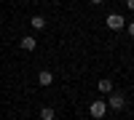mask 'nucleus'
<instances>
[{
    "instance_id": "obj_2",
    "label": "nucleus",
    "mask_w": 134,
    "mask_h": 120,
    "mask_svg": "<svg viewBox=\"0 0 134 120\" xmlns=\"http://www.w3.org/2000/svg\"><path fill=\"white\" fill-rule=\"evenodd\" d=\"M88 112H91V117H105L107 115V102L105 99H97V102H91V107H88Z\"/></svg>"
},
{
    "instance_id": "obj_5",
    "label": "nucleus",
    "mask_w": 134,
    "mask_h": 120,
    "mask_svg": "<svg viewBox=\"0 0 134 120\" xmlns=\"http://www.w3.org/2000/svg\"><path fill=\"white\" fill-rule=\"evenodd\" d=\"M19 46L24 48V51H35V48H38V40L27 35V37H21V40H19Z\"/></svg>"
},
{
    "instance_id": "obj_7",
    "label": "nucleus",
    "mask_w": 134,
    "mask_h": 120,
    "mask_svg": "<svg viewBox=\"0 0 134 120\" xmlns=\"http://www.w3.org/2000/svg\"><path fill=\"white\" fill-rule=\"evenodd\" d=\"M54 117H57L54 107H43V110H40V120H54Z\"/></svg>"
},
{
    "instance_id": "obj_4",
    "label": "nucleus",
    "mask_w": 134,
    "mask_h": 120,
    "mask_svg": "<svg viewBox=\"0 0 134 120\" xmlns=\"http://www.w3.org/2000/svg\"><path fill=\"white\" fill-rule=\"evenodd\" d=\"M51 83H54V75H51L48 70L38 72V85H43V88H46V85H51Z\"/></svg>"
},
{
    "instance_id": "obj_8",
    "label": "nucleus",
    "mask_w": 134,
    "mask_h": 120,
    "mask_svg": "<svg viewBox=\"0 0 134 120\" xmlns=\"http://www.w3.org/2000/svg\"><path fill=\"white\" fill-rule=\"evenodd\" d=\"M30 24H32V29H43V27H46V19H43V16H32Z\"/></svg>"
},
{
    "instance_id": "obj_9",
    "label": "nucleus",
    "mask_w": 134,
    "mask_h": 120,
    "mask_svg": "<svg viewBox=\"0 0 134 120\" xmlns=\"http://www.w3.org/2000/svg\"><path fill=\"white\" fill-rule=\"evenodd\" d=\"M126 29H129V35H131V37H134V21H131V24H129V27H126Z\"/></svg>"
},
{
    "instance_id": "obj_1",
    "label": "nucleus",
    "mask_w": 134,
    "mask_h": 120,
    "mask_svg": "<svg viewBox=\"0 0 134 120\" xmlns=\"http://www.w3.org/2000/svg\"><path fill=\"white\" fill-rule=\"evenodd\" d=\"M124 107H126V99H124V93L113 91V93H110V99H107V110H115V112H121Z\"/></svg>"
},
{
    "instance_id": "obj_10",
    "label": "nucleus",
    "mask_w": 134,
    "mask_h": 120,
    "mask_svg": "<svg viewBox=\"0 0 134 120\" xmlns=\"http://www.w3.org/2000/svg\"><path fill=\"white\" fill-rule=\"evenodd\" d=\"M88 3H91V5H99V3H105V0H88Z\"/></svg>"
},
{
    "instance_id": "obj_3",
    "label": "nucleus",
    "mask_w": 134,
    "mask_h": 120,
    "mask_svg": "<svg viewBox=\"0 0 134 120\" xmlns=\"http://www.w3.org/2000/svg\"><path fill=\"white\" fill-rule=\"evenodd\" d=\"M105 21H107L110 29H124V16H121V14H110Z\"/></svg>"
},
{
    "instance_id": "obj_6",
    "label": "nucleus",
    "mask_w": 134,
    "mask_h": 120,
    "mask_svg": "<svg viewBox=\"0 0 134 120\" xmlns=\"http://www.w3.org/2000/svg\"><path fill=\"white\" fill-rule=\"evenodd\" d=\"M97 88L102 91V93H113V80H99V83H97Z\"/></svg>"
},
{
    "instance_id": "obj_11",
    "label": "nucleus",
    "mask_w": 134,
    "mask_h": 120,
    "mask_svg": "<svg viewBox=\"0 0 134 120\" xmlns=\"http://www.w3.org/2000/svg\"><path fill=\"white\" fill-rule=\"evenodd\" d=\"M126 5H129V8H131V11H134V0H126Z\"/></svg>"
}]
</instances>
